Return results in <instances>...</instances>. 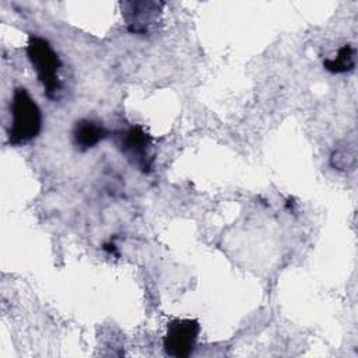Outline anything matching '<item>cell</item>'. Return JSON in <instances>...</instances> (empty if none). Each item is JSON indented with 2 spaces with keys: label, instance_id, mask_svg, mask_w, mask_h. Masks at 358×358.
Instances as JSON below:
<instances>
[{
  "label": "cell",
  "instance_id": "6da1fadb",
  "mask_svg": "<svg viewBox=\"0 0 358 358\" xmlns=\"http://www.w3.org/2000/svg\"><path fill=\"white\" fill-rule=\"evenodd\" d=\"M10 110L11 124L7 131L10 145H24L39 136L42 130V112L24 87L14 90Z\"/></svg>",
  "mask_w": 358,
  "mask_h": 358
},
{
  "label": "cell",
  "instance_id": "3957f363",
  "mask_svg": "<svg viewBox=\"0 0 358 358\" xmlns=\"http://www.w3.org/2000/svg\"><path fill=\"white\" fill-rule=\"evenodd\" d=\"M116 147L126 155V158L136 165L140 171H151L154 157L151 155L152 138L140 126H131L123 131H119L115 137Z\"/></svg>",
  "mask_w": 358,
  "mask_h": 358
},
{
  "label": "cell",
  "instance_id": "8992f818",
  "mask_svg": "<svg viewBox=\"0 0 358 358\" xmlns=\"http://www.w3.org/2000/svg\"><path fill=\"white\" fill-rule=\"evenodd\" d=\"M106 134L108 131L98 122L81 119L73 127V143L80 151H87L102 141Z\"/></svg>",
  "mask_w": 358,
  "mask_h": 358
},
{
  "label": "cell",
  "instance_id": "277c9868",
  "mask_svg": "<svg viewBox=\"0 0 358 358\" xmlns=\"http://www.w3.org/2000/svg\"><path fill=\"white\" fill-rule=\"evenodd\" d=\"M200 324L194 319H173L166 324L164 336V351L173 358L189 357L196 345Z\"/></svg>",
  "mask_w": 358,
  "mask_h": 358
},
{
  "label": "cell",
  "instance_id": "7a4b0ae2",
  "mask_svg": "<svg viewBox=\"0 0 358 358\" xmlns=\"http://www.w3.org/2000/svg\"><path fill=\"white\" fill-rule=\"evenodd\" d=\"M27 55L46 96L49 99H57L59 92L62 91V81L59 77L62 62L52 45L41 36L31 35L27 45Z\"/></svg>",
  "mask_w": 358,
  "mask_h": 358
},
{
  "label": "cell",
  "instance_id": "5b68a950",
  "mask_svg": "<svg viewBox=\"0 0 358 358\" xmlns=\"http://www.w3.org/2000/svg\"><path fill=\"white\" fill-rule=\"evenodd\" d=\"M158 3L151 1H138V3H124L123 15L127 24V28L133 34L145 35L150 32L151 27L157 22L159 15Z\"/></svg>",
  "mask_w": 358,
  "mask_h": 358
},
{
  "label": "cell",
  "instance_id": "52a82bcc",
  "mask_svg": "<svg viewBox=\"0 0 358 358\" xmlns=\"http://www.w3.org/2000/svg\"><path fill=\"white\" fill-rule=\"evenodd\" d=\"M323 66L326 70L336 74L351 71L355 67V49L350 43L344 45L338 49L336 57L326 59Z\"/></svg>",
  "mask_w": 358,
  "mask_h": 358
}]
</instances>
